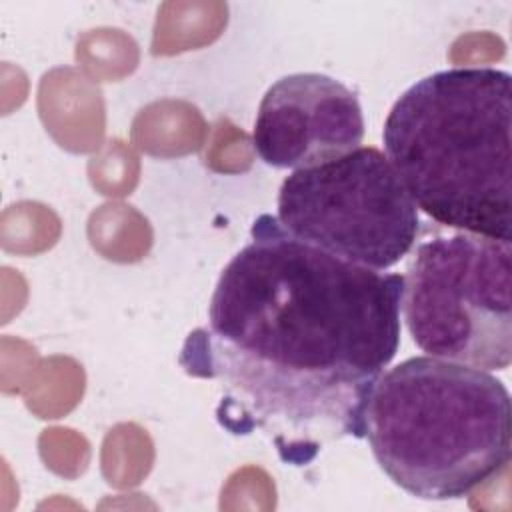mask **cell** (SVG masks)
<instances>
[{"mask_svg":"<svg viewBox=\"0 0 512 512\" xmlns=\"http://www.w3.org/2000/svg\"><path fill=\"white\" fill-rule=\"evenodd\" d=\"M402 290V274L328 254L260 214L180 364L220 384L224 428L258 430L304 466L330 442L364 438L370 394L400 346Z\"/></svg>","mask_w":512,"mask_h":512,"instance_id":"6da1fadb","label":"cell"},{"mask_svg":"<svg viewBox=\"0 0 512 512\" xmlns=\"http://www.w3.org/2000/svg\"><path fill=\"white\" fill-rule=\"evenodd\" d=\"M510 128L506 70L448 68L402 92L382 142L418 210L460 232L510 240Z\"/></svg>","mask_w":512,"mask_h":512,"instance_id":"7a4b0ae2","label":"cell"},{"mask_svg":"<svg viewBox=\"0 0 512 512\" xmlns=\"http://www.w3.org/2000/svg\"><path fill=\"white\" fill-rule=\"evenodd\" d=\"M512 406L502 380L434 356L378 378L364 438L382 472L422 500L462 498L510 462Z\"/></svg>","mask_w":512,"mask_h":512,"instance_id":"3957f363","label":"cell"},{"mask_svg":"<svg viewBox=\"0 0 512 512\" xmlns=\"http://www.w3.org/2000/svg\"><path fill=\"white\" fill-rule=\"evenodd\" d=\"M512 244L470 232L422 242L404 276L402 312L428 356L480 370L512 360Z\"/></svg>","mask_w":512,"mask_h":512,"instance_id":"277c9868","label":"cell"},{"mask_svg":"<svg viewBox=\"0 0 512 512\" xmlns=\"http://www.w3.org/2000/svg\"><path fill=\"white\" fill-rule=\"evenodd\" d=\"M276 220L294 238L378 272L398 264L420 232L414 200L374 146L286 176Z\"/></svg>","mask_w":512,"mask_h":512,"instance_id":"5b68a950","label":"cell"},{"mask_svg":"<svg viewBox=\"0 0 512 512\" xmlns=\"http://www.w3.org/2000/svg\"><path fill=\"white\" fill-rule=\"evenodd\" d=\"M364 116L356 94L332 76L288 74L264 94L252 132L256 154L274 168H310L360 148Z\"/></svg>","mask_w":512,"mask_h":512,"instance_id":"8992f818","label":"cell"}]
</instances>
